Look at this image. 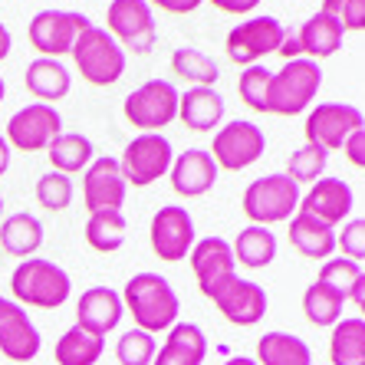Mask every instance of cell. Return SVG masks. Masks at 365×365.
Returning <instances> with one entry per match:
<instances>
[{
    "label": "cell",
    "instance_id": "6da1fadb",
    "mask_svg": "<svg viewBox=\"0 0 365 365\" xmlns=\"http://www.w3.org/2000/svg\"><path fill=\"white\" fill-rule=\"evenodd\" d=\"M122 306H125L135 329L142 332H165L178 323V293L171 289V283L162 273H135L122 289Z\"/></svg>",
    "mask_w": 365,
    "mask_h": 365
},
{
    "label": "cell",
    "instance_id": "7a4b0ae2",
    "mask_svg": "<svg viewBox=\"0 0 365 365\" xmlns=\"http://www.w3.org/2000/svg\"><path fill=\"white\" fill-rule=\"evenodd\" d=\"M10 293L17 306H34V309H56L69 299L73 280L60 264H53L46 257H26L10 277Z\"/></svg>",
    "mask_w": 365,
    "mask_h": 365
},
{
    "label": "cell",
    "instance_id": "3957f363",
    "mask_svg": "<svg viewBox=\"0 0 365 365\" xmlns=\"http://www.w3.org/2000/svg\"><path fill=\"white\" fill-rule=\"evenodd\" d=\"M323 86V69L319 63L306 60H287V66L277 69L270 76V89H267V112L270 115H299V112L316 99Z\"/></svg>",
    "mask_w": 365,
    "mask_h": 365
},
{
    "label": "cell",
    "instance_id": "277c9868",
    "mask_svg": "<svg viewBox=\"0 0 365 365\" xmlns=\"http://www.w3.org/2000/svg\"><path fill=\"white\" fill-rule=\"evenodd\" d=\"M69 56L89 86H112L125 73V50L102 26H86L73 43Z\"/></svg>",
    "mask_w": 365,
    "mask_h": 365
},
{
    "label": "cell",
    "instance_id": "5b68a950",
    "mask_svg": "<svg viewBox=\"0 0 365 365\" xmlns=\"http://www.w3.org/2000/svg\"><path fill=\"white\" fill-rule=\"evenodd\" d=\"M299 207V187L287 175H264L247 185L244 191V214L257 227L289 221Z\"/></svg>",
    "mask_w": 365,
    "mask_h": 365
},
{
    "label": "cell",
    "instance_id": "8992f818",
    "mask_svg": "<svg viewBox=\"0 0 365 365\" xmlns=\"http://www.w3.org/2000/svg\"><path fill=\"white\" fill-rule=\"evenodd\" d=\"M125 122L142 132H158L178 119V89L168 79H148L125 96Z\"/></svg>",
    "mask_w": 365,
    "mask_h": 365
},
{
    "label": "cell",
    "instance_id": "52a82bcc",
    "mask_svg": "<svg viewBox=\"0 0 365 365\" xmlns=\"http://www.w3.org/2000/svg\"><path fill=\"white\" fill-rule=\"evenodd\" d=\"M171 162H175V148H171L168 138L158 135V132H145V135L132 138L125 145V152L119 158V168H122L125 185L148 187L168 175Z\"/></svg>",
    "mask_w": 365,
    "mask_h": 365
},
{
    "label": "cell",
    "instance_id": "ba28073f",
    "mask_svg": "<svg viewBox=\"0 0 365 365\" xmlns=\"http://www.w3.org/2000/svg\"><path fill=\"white\" fill-rule=\"evenodd\" d=\"M204 297L217 306V313L234 326H257L267 316V289L254 280H240L237 273L234 277H224L221 283H214Z\"/></svg>",
    "mask_w": 365,
    "mask_h": 365
},
{
    "label": "cell",
    "instance_id": "9c48e42d",
    "mask_svg": "<svg viewBox=\"0 0 365 365\" xmlns=\"http://www.w3.org/2000/svg\"><path fill=\"white\" fill-rule=\"evenodd\" d=\"M106 20H109L106 34L119 43L122 50H132L138 56L155 50L158 26H155V14L145 0H112Z\"/></svg>",
    "mask_w": 365,
    "mask_h": 365
},
{
    "label": "cell",
    "instance_id": "30bf717a",
    "mask_svg": "<svg viewBox=\"0 0 365 365\" xmlns=\"http://www.w3.org/2000/svg\"><path fill=\"white\" fill-rule=\"evenodd\" d=\"M264 148H267L264 128L254 125V122L237 119V122H227V125L217 128V135H214V145L207 155L214 158L217 168L244 171L264 158Z\"/></svg>",
    "mask_w": 365,
    "mask_h": 365
},
{
    "label": "cell",
    "instance_id": "8fae6325",
    "mask_svg": "<svg viewBox=\"0 0 365 365\" xmlns=\"http://www.w3.org/2000/svg\"><path fill=\"white\" fill-rule=\"evenodd\" d=\"M89 24V17L76 14V10H40L34 20H30V46H34L40 56L46 60H63L69 50H73V43L76 36L83 34Z\"/></svg>",
    "mask_w": 365,
    "mask_h": 365
},
{
    "label": "cell",
    "instance_id": "7c38bea8",
    "mask_svg": "<svg viewBox=\"0 0 365 365\" xmlns=\"http://www.w3.org/2000/svg\"><path fill=\"white\" fill-rule=\"evenodd\" d=\"M287 26L277 17H250L227 34V60L237 66H254L267 53H277Z\"/></svg>",
    "mask_w": 365,
    "mask_h": 365
},
{
    "label": "cell",
    "instance_id": "4fadbf2b",
    "mask_svg": "<svg viewBox=\"0 0 365 365\" xmlns=\"http://www.w3.org/2000/svg\"><path fill=\"white\" fill-rule=\"evenodd\" d=\"M148 240H152V250L158 260H168V264L185 260L191 254V247H195V221H191V214L181 204L158 207L152 217V227H148Z\"/></svg>",
    "mask_w": 365,
    "mask_h": 365
},
{
    "label": "cell",
    "instance_id": "5bb4252c",
    "mask_svg": "<svg viewBox=\"0 0 365 365\" xmlns=\"http://www.w3.org/2000/svg\"><path fill=\"white\" fill-rule=\"evenodd\" d=\"M356 128H365L362 109L346 106V102H323L306 119V145H316V148H323L329 155L332 148H342V142Z\"/></svg>",
    "mask_w": 365,
    "mask_h": 365
},
{
    "label": "cell",
    "instance_id": "9a60e30c",
    "mask_svg": "<svg viewBox=\"0 0 365 365\" xmlns=\"http://www.w3.org/2000/svg\"><path fill=\"white\" fill-rule=\"evenodd\" d=\"M60 132V112L46 102H30V106L14 112V119L7 122V145L20 148V152H40V148H50V142Z\"/></svg>",
    "mask_w": 365,
    "mask_h": 365
},
{
    "label": "cell",
    "instance_id": "2e32d148",
    "mask_svg": "<svg viewBox=\"0 0 365 365\" xmlns=\"http://www.w3.org/2000/svg\"><path fill=\"white\" fill-rule=\"evenodd\" d=\"M125 178L115 158H96L86 165V178H83V195L86 207L93 211H122L125 204Z\"/></svg>",
    "mask_w": 365,
    "mask_h": 365
},
{
    "label": "cell",
    "instance_id": "e0dca14e",
    "mask_svg": "<svg viewBox=\"0 0 365 365\" xmlns=\"http://www.w3.org/2000/svg\"><path fill=\"white\" fill-rule=\"evenodd\" d=\"M43 336L34 326V319L26 316L24 306L10 303L0 316V356H7L10 362H30L40 356Z\"/></svg>",
    "mask_w": 365,
    "mask_h": 365
},
{
    "label": "cell",
    "instance_id": "ac0fdd59",
    "mask_svg": "<svg viewBox=\"0 0 365 365\" xmlns=\"http://www.w3.org/2000/svg\"><path fill=\"white\" fill-rule=\"evenodd\" d=\"M352 204H356L352 187L342 178H319L306 191V197H299V211L332 227V224L346 221L349 211H352Z\"/></svg>",
    "mask_w": 365,
    "mask_h": 365
},
{
    "label": "cell",
    "instance_id": "d6986e66",
    "mask_svg": "<svg viewBox=\"0 0 365 365\" xmlns=\"http://www.w3.org/2000/svg\"><path fill=\"white\" fill-rule=\"evenodd\" d=\"M122 313H125V306H122V297L115 289L89 287L76 303V326L106 339V332H112L122 323Z\"/></svg>",
    "mask_w": 365,
    "mask_h": 365
},
{
    "label": "cell",
    "instance_id": "ffe728a7",
    "mask_svg": "<svg viewBox=\"0 0 365 365\" xmlns=\"http://www.w3.org/2000/svg\"><path fill=\"white\" fill-rule=\"evenodd\" d=\"M171 175V187H175V195L181 197H201L207 195L217 181V165L214 158L204 148H187L181 152L168 168Z\"/></svg>",
    "mask_w": 365,
    "mask_h": 365
},
{
    "label": "cell",
    "instance_id": "44dd1931",
    "mask_svg": "<svg viewBox=\"0 0 365 365\" xmlns=\"http://www.w3.org/2000/svg\"><path fill=\"white\" fill-rule=\"evenodd\" d=\"M191 270L197 277V287L201 293L214 287V283H221L224 277H234L237 273V260H234V250L224 237H204V240H195L191 247Z\"/></svg>",
    "mask_w": 365,
    "mask_h": 365
},
{
    "label": "cell",
    "instance_id": "7402d4cb",
    "mask_svg": "<svg viewBox=\"0 0 365 365\" xmlns=\"http://www.w3.org/2000/svg\"><path fill=\"white\" fill-rule=\"evenodd\" d=\"M178 119L191 132H217L224 119V96L214 86H191L187 93H178Z\"/></svg>",
    "mask_w": 365,
    "mask_h": 365
},
{
    "label": "cell",
    "instance_id": "603a6c76",
    "mask_svg": "<svg viewBox=\"0 0 365 365\" xmlns=\"http://www.w3.org/2000/svg\"><path fill=\"white\" fill-rule=\"evenodd\" d=\"M204 356H207V339L201 326L175 323L165 336V346L155 352L152 365H201Z\"/></svg>",
    "mask_w": 365,
    "mask_h": 365
},
{
    "label": "cell",
    "instance_id": "cb8c5ba5",
    "mask_svg": "<svg viewBox=\"0 0 365 365\" xmlns=\"http://www.w3.org/2000/svg\"><path fill=\"white\" fill-rule=\"evenodd\" d=\"M24 83H26V89L40 102H46V106L66 99L69 89H73V76H69V69L63 66V60H46V56H40V60H34L26 66Z\"/></svg>",
    "mask_w": 365,
    "mask_h": 365
},
{
    "label": "cell",
    "instance_id": "d4e9b609",
    "mask_svg": "<svg viewBox=\"0 0 365 365\" xmlns=\"http://www.w3.org/2000/svg\"><path fill=\"white\" fill-rule=\"evenodd\" d=\"M342 36H346V30H342L336 20L326 17L323 10H319L316 17H309L297 30L299 56H306V60H313V63L323 60V56H332V53H339Z\"/></svg>",
    "mask_w": 365,
    "mask_h": 365
},
{
    "label": "cell",
    "instance_id": "484cf974",
    "mask_svg": "<svg viewBox=\"0 0 365 365\" xmlns=\"http://www.w3.org/2000/svg\"><path fill=\"white\" fill-rule=\"evenodd\" d=\"M289 244L309 260H329L336 250V230L309 214L297 211V217H289Z\"/></svg>",
    "mask_w": 365,
    "mask_h": 365
},
{
    "label": "cell",
    "instance_id": "4316f807",
    "mask_svg": "<svg viewBox=\"0 0 365 365\" xmlns=\"http://www.w3.org/2000/svg\"><path fill=\"white\" fill-rule=\"evenodd\" d=\"M257 365H313V352L293 332H264L257 339Z\"/></svg>",
    "mask_w": 365,
    "mask_h": 365
},
{
    "label": "cell",
    "instance_id": "83f0119b",
    "mask_svg": "<svg viewBox=\"0 0 365 365\" xmlns=\"http://www.w3.org/2000/svg\"><path fill=\"white\" fill-rule=\"evenodd\" d=\"M0 247L10 257H20V260L34 257L43 247V224L26 211L10 214L7 221L0 224Z\"/></svg>",
    "mask_w": 365,
    "mask_h": 365
},
{
    "label": "cell",
    "instance_id": "f1b7e54d",
    "mask_svg": "<svg viewBox=\"0 0 365 365\" xmlns=\"http://www.w3.org/2000/svg\"><path fill=\"white\" fill-rule=\"evenodd\" d=\"M319 283L332 289V293H339L342 299H352L356 306L365 303V273H362V264H352L346 257H329L323 260V270L316 277Z\"/></svg>",
    "mask_w": 365,
    "mask_h": 365
},
{
    "label": "cell",
    "instance_id": "f546056e",
    "mask_svg": "<svg viewBox=\"0 0 365 365\" xmlns=\"http://www.w3.org/2000/svg\"><path fill=\"white\" fill-rule=\"evenodd\" d=\"M329 359L332 365H365V319H339L329 336Z\"/></svg>",
    "mask_w": 365,
    "mask_h": 365
},
{
    "label": "cell",
    "instance_id": "4dcf8cb0",
    "mask_svg": "<svg viewBox=\"0 0 365 365\" xmlns=\"http://www.w3.org/2000/svg\"><path fill=\"white\" fill-rule=\"evenodd\" d=\"M230 250H234V260L244 264L247 270H260V267L273 264V257H277V237H273L270 227L250 224V227H244L237 234V240L230 244Z\"/></svg>",
    "mask_w": 365,
    "mask_h": 365
},
{
    "label": "cell",
    "instance_id": "1f68e13d",
    "mask_svg": "<svg viewBox=\"0 0 365 365\" xmlns=\"http://www.w3.org/2000/svg\"><path fill=\"white\" fill-rule=\"evenodd\" d=\"M46 155H50L53 171H60V175L69 178V175H76V171H83L86 165L93 162V142L86 135H79V132H60L50 142Z\"/></svg>",
    "mask_w": 365,
    "mask_h": 365
},
{
    "label": "cell",
    "instance_id": "d6a6232c",
    "mask_svg": "<svg viewBox=\"0 0 365 365\" xmlns=\"http://www.w3.org/2000/svg\"><path fill=\"white\" fill-rule=\"evenodd\" d=\"M102 352H106V339L79 329V326H69L60 336L56 349H53L60 365H96L102 359Z\"/></svg>",
    "mask_w": 365,
    "mask_h": 365
},
{
    "label": "cell",
    "instance_id": "836d02e7",
    "mask_svg": "<svg viewBox=\"0 0 365 365\" xmlns=\"http://www.w3.org/2000/svg\"><path fill=\"white\" fill-rule=\"evenodd\" d=\"M128 224L122 211H93L86 221V244L99 254H115L125 244Z\"/></svg>",
    "mask_w": 365,
    "mask_h": 365
},
{
    "label": "cell",
    "instance_id": "e575fe53",
    "mask_svg": "<svg viewBox=\"0 0 365 365\" xmlns=\"http://www.w3.org/2000/svg\"><path fill=\"white\" fill-rule=\"evenodd\" d=\"M171 69L191 86H214L221 79V66L204 50H195V46H181V50L171 53Z\"/></svg>",
    "mask_w": 365,
    "mask_h": 365
},
{
    "label": "cell",
    "instance_id": "d590c367",
    "mask_svg": "<svg viewBox=\"0 0 365 365\" xmlns=\"http://www.w3.org/2000/svg\"><path fill=\"white\" fill-rule=\"evenodd\" d=\"M342 306H346V299L319 280L309 283L303 293V313L313 326H336L342 319Z\"/></svg>",
    "mask_w": 365,
    "mask_h": 365
},
{
    "label": "cell",
    "instance_id": "8d00e7d4",
    "mask_svg": "<svg viewBox=\"0 0 365 365\" xmlns=\"http://www.w3.org/2000/svg\"><path fill=\"white\" fill-rule=\"evenodd\" d=\"M326 162H329V155H326L323 148H316V145H303V148H297V152L289 155L287 178L293 181L297 187L299 185H316V181L323 178Z\"/></svg>",
    "mask_w": 365,
    "mask_h": 365
},
{
    "label": "cell",
    "instance_id": "74e56055",
    "mask_svg": "<svg viewBox=\"0 0 365 365\" xmlns=\"http://www.w3.org/2000/svg\"><path fill=\"white\" fill-rule=\"evenodd\" d=\"M270 69L254 63V66H247L237 79V93H240V102H244L247 109L254 112H267V89H270Z\"/></svg>",
    "mask_w": 365,
    "mask_h": 365
},
{
    "label": "cell",
    "instance_id": "f35d334b",
    "mask_svg": "<svg viewBox=\"0 0 365 365\" xmlns=\"http://www.w3.org/2000/svg\"><path fill=\"white\" fill-rule=\"evenodd\" d=\"M155 352H158L155 336L152 332H142V329L122 332L119 346H115V356H119L122 365H152Z\"/></svg>",
    "mask_w": 365,
    "mask_h": 365
},
{
    "label": "cell",
    "instance_id": "ab89813d",
    "mask_svg": "<svg viewBox=\"0 0 365 365\" xmlns=\"http://www.w3.org/2000/svg\"><path fill=\"white\" fill-rule=\"evenodd\" d=\"M36 201L46 207V211H66L69 201H73V181L60 171H50L36 181Z\"/></svg>",
    "mask_w": 365,
    "mask_h": 365
},
{
    "label": "cell",
    "instance_id": "60d3db41",
    "mask_svg": "<svg viewBox=\"0 0 365 365\" xmlns=\"http://www.w3.org/2000/svg\"><path fill=\"white\" fill-rule=\"evenodd\" d=\"M323 14L336 20L346 34L365 30V0H323Z\"/></svg>",
    "mask_w": 365,
    "mask_h": 365
},
{
    "label": "cell",
    "instance_id": "b9f144b4",
    "mask_svg": "<svg viewBox=\"0 0 365 365\" xmlns=\"http://www.w3.org/2000/svg\"><path fill=\"white\" fill-rule=\"evenodd\" d=\"M336 247L342 250V257H346V260L362 264V260H365V221H362V217H356V221H349L346 227H342V234L336 237Z\"/></svg>",
    "mask_w": 365,
    "mask_h": 365
},
{
    "label": "cell",
    "instance_id": "7bdbcfd3",
    "mask_svg": "<svg viewBox=\"0 0 365 365\" xmlns=\"http://www.w3.org/2000/svg\"><path fill=\"white\" fill-rule=\"evenodd\" d=\"M342 152L349 155V162L356 165V168H365V128H356V132L342 142Z\"/></svg>",
    "mask_w": 365,
    "mask_h": 365
},
{
    "label": "cell",
    "instance_id": "ee69618b",
    "mask_svg": "<svg viewBox=\"0 0 365 365\" xmlns=\"http://www.w3.org/2000/svg\"><path fill=\"white\" fill-rule=\"evenodd\" d=\"M145 4L165 10V14H191V10L201 7L204 0H145Z\"/></svg>",
    "mask_w": 365,
    "mask_h": 365
},
{
    "label": "cell",
    "instance_id": "f6af8a7d",
    "mask_svg": "<svg viewBox=\"0 0 365 365\" xmlns=\"http://www.w3.org/2000/svg\"><path fill=\"white\" fill-rule=\"evenodd\" d=\"M211 4L217 10H224V14H237V17H244V14L260 7V0H211Z\"/></svg>",
    "mask_w": 365,
    "mask_h": 365
},
{
    "label": "cell",
    "instance_id": "bcb514c9",
    "mask_svg": "<svg viewBox=\"0 0 365 365\" xmlns=\"http://www.w3.org/2000/svg\"><path fill=\"white\" fill-rule=\"evenodd\" d=\"M10 46H14V40H10V30L0 24V63L10 56Z\"/></svg>",
    "mask_w": 365,
    "mask_h": 365
},
{
    "label": "cell",
    "instance_id": "7dc6e473",
    "mask_svg": "<svg viewBox=\"0 0 365 365\" xmlns=\"http://www.w3.org/2000/svg\"><path fill=\"white\" fill-rule=\"evenodd\" d=\"M7 168H10V145L0 135V175H7Z\"/></svg>",
    "mask_w": 365,
    "mask_h": 365
},
{
    "label": "cell",
    "instance_id": "c3c4849f",
    "mask_svg": "<svg viewBox=\"0 0 365 365\" xmlns=\"http://www.w3.org/2000/svg\"><path fill=\"white\" fill-rule=\"evenodd\" d=\"M224 365H257L254 359H247V356H234V359H227Z\"/></svg>",
    "mask_w": 365,
    "mask_h": 365
},
{
    "label": "cell",
    "instance_id": "681fc988",
    "mask_svg": "<svg viewBox=\"0 0 365 365\" xmlns=\"http://www.w3.org/2000/svg\"><path fill=\"white\" fill-rule=\"evenodd\" d=\"M7 306H10V299H7V297H0V316H4V309H7Z\"/></svg>",
    "mask_w": 365,
    "mask_h": 365
},
{
    "label": "cell",
    "instance_id": "f907efd6",
    "mask_svg": "<svg viewBox=\"0 0 365 365\" xmlns=\"http://www.w3.org/2000/svg\"><path fill=\"white\" fill-rule=\"evenodd\" d=\"M0 102H4V79H0Z\"/></svg>",
    "mask_w": 365,
    "mask_h": 365
},
{
    "label": "cell",
    "instance_id": "816d5d0a",
    "mask_svg": "<svg viewBox=\"0 0 365 365\" xmlns=\"http://www.w3.org/2000/svg\"><path fill=\"white\" fill-rule=\"evenodd\" d=\"M0 214H4V195H0Z\"/></svg>",
    "mask_w": 365,
    "mask_h": 365
}]
</instances>
